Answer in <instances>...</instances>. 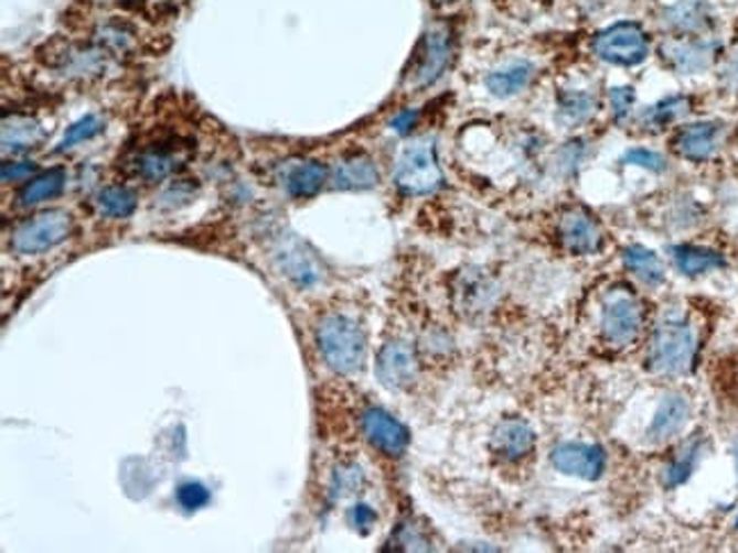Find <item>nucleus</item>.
Instances as JSON below:
<instances>
[{"instance_id":"nucleus-17","label":"nucleus","mask_w":738,"mask_h":553,"mask_svg":"<svg viewBox=\"0 0 738 553\" xmlns=\"http://www.w3.org/2000/svg\"><path fill=\"white\" fill-rule=\"evenodd\" d=\"M688 413H691L688 402L682 398V394H677V392L666 394L662 404H659L654 418H652V424L648 429V438L652 443L671 441L688 422Z\"/></svg>"},{"instance_id":"nucleus-23","label":"nucleus","mask_w":738,"mask_h":553,"mask_svg":"<svg viewBox=\"0 0 738 553\" xmlns=\"http://www.w3.org/2000/svg\"><path fill=\"white\" fill-rule=\"evenodd\" d=\"M534 75L532 64L527 62H514L504 68H498L486 75V89L498 98H512L521 94Z\"/></svg>"},{"instance_id":"nucleus-36","label":"nucleus","mask_w":738,"mask_h":553,"mask_svg":"<svg viewBox=\"0 0 738 553\" xmlns=\"http://www.w3.org/2000/svg\"><path fill=\"white\" fill-rule=\"evenodd\" d=\"M377 516H375V510L366 503H357L353 510H351V522L355 529H360L362 533H368L371 527L375 524Z\"/></svg>"},{"instance_id":"nucleus-34","label":"nucleus","mask_w":738,"mask_h":553,"mask_svg":"<svg viewBox=\"0 0 738 553\" xmlns=\"http://www.w3.org/2000/svg\"><path fill=\"white\" fill-rule=\"evenodd\" d=\"M625 164H632V166H641L645 171H652V173H664L666 171V160L659 152H652V150H645V148H637V150H630L625 154Z\"/></svg>"},{"instance_id":"nucleus-6","label":"nucleus","mask_w":738,"mask_h":553,"mask_svg":"<svg viewBox=\"0 0 738 553\" xmlns=\"http://www.w3.org/2000/svg\"><path fill=\"white\" fill-rule=\"evenodd\" d=\"M593 48L598 57L609 64L637 66L648 57L650 42L645 30L639 23L620 21L616 25H609L596 36Z\"/></svg>"},{"instance_id":"nucleus-1","label":"nucleus","mask_w":738,"mask_h":553,"mask_svg":"<svg viewBox=\"0 0 738 553\" xmlns=\"http://www.w3.org/2000/svg\"><path fill=\"white\" fill-rule=\"evenodd\" d=\"M317 343L323 361L336 375H353L364 366L366 334L351 315L325 313L317 327Z\"/></svg>"},{"instance_id":"nucleus-3","label":"nucleus","mask_w":738,"mask_h":553,"mask_svg":"<svg viewBox=\"0 0 738 553\" xmlns=\"http://www.w3.org/2000/svg\"><path fill=\"white\" fill-rule=\"evenodd\" d=\"M695 351V336L686 321L669 318L654 329L648 364L656 375H682L688 370Z\"/></svg>"},{"instance_id":"nucleus-26","label":"nucleus","mask_w":738,"mask_h":553,"mask_svg":"<svg viewBox=\"0 0 738 553\" xmlns=\"http://www.w3.org/2000/svg\"><path fill=\"white\" fill-rule=\"evenodd\" d=\"M623 259H625L628 270L634 272L641 282H645L650 286H656V284L664 282V276H666L664 263L652 250H648L643 246H632V248L625 250Z\"/></svg>"},{"instance_id":"nucleus-2","label":"nucleus","mask_w":738,"mask_h":553,"mask_svg":"<svg viewBox=\"0 0 738 553\" xmlns=\"http://www.w3.org/2000/svg\"><path fill=\"white\" fill-rule=\"evenodd\" d=\"M394 182L405 195H430L443 186V171L432 139H418L400 152Z\"/></svg>"},{"instance_id":"nucleus-18","label":"nucleus","mask_w":738,"mask_h":553,"mask_svg":"<svg viewBox=\"0 0 738 553\" xmlns=\"http://www.w3.org/2000/svg\"><path fill=\"white\" fill-rule=\"evenodd\" d=\"M379 171L364 152L347 154L334 169V188L339 191H366L377 186Z\"/></svg>"},{"instance_id":"nucleus-19","label":"nucleus","mask_w":738,"mask_h":553,"mask_svg":"<svg viewBox=\"0 0 738 553\" xmlns=\"http://www.w3.org/2000/svg\"><path fill=\"white\" fill-rule=\"evenodd\" d=\"M44 137H46V132L34 116L12 113V116L3 118V154L6 156L39 148V143L44 141Z\"/></svg>"},{"instance_id":"nucleus-31","label":"nucleus","mask_w":738,"mask_h":553,"mask_svg":"<svg viewBox=\"0 0 738 553\" xmlns=\"http://www.w3.org/2000/svg\"><path fill=\"white\" fill-rule=\"evenodd\" d=\"M695 458H697V445H688L666 469V486L669 488H675V486H682L688 477H691V471L695 467Z\"/></svg>"},{"instance_id":"nucleus-16","label":"nucleus","mask_w":738,"mask_h":553,"mask_svg":"<svg viewBox=\"0 0 738 553\" xmlns=\"http://www.w3.org/2000/svg\"><path fill=\"white\" fill-rule=\"evenodd\" d=\"M720 139H723L720 123H712V121L693 123L677 132V137L673 139V148L688 162H707L709 156L718 150Z\"/></svg>"},{"instance_id":"nucleus-28","label":"nucleus","mask_w":738,"mask_h":553,"mask_svg":"<svg viewBox=\"0 0 738 553\" xmlns=\"http://www.w3.org/2000/svg\"><path fill=\"white\" fill-rule=\"evenodd\" d=\"M96 205L103 216L128 218L137 209V195L126 186H105L96 195Z\"/></svg>"},{"instance_id":"nucleus-25","label":"nucleus","mask_w":738,"mask_h":553,"mask_svg":"<svg viewBox=\"0 0 738 553\" xmlns=\"http://www.w3.org/2000/svg\"><path fill=\"white\" fill-rule=\"evenodd\" d=\"M673 259L677 263V268L688 274H705L709 270L723 268L725 265V257L720 252L707 250V248H697V246H677L673 248Z\"/></svg>"},{"instance_id":"nucleus-27","label":"nucleus","mask_w":738,"mask_h":553,"mask_svg":"<svg viewBox=\"0 0 738 553\" xmlns=\"http://www.w3.org/2000/svg\"><path fill=\"white\" fill-rule=\"evenodd\" d=\"M559 121L566 126L587 123L596 111V98L587 91H561L557 98Z\"/></svg>"},{"instance_id":"nucleus-39","label":"nucleus","mask_w":738,"mask_h":553,"mask_svg":"<svg viewBox=\"0 0 738 553\" xmlns=\"http://www.w3.org/2000/svg\"><path fill=\"white\" fill-rule=\"evenodd\" d=\"M725 83L738 91V53L725 66Z\"/></svg>"},{"instance_id":"nucleus-24","label":"nucleus","mask_w":738,"mask_h":553,"mask_svg":"<svg viewBox=\"0 0 738 553\" xmlns=\"http://www.w3.org/2000/svg\"><path fill=\"white\" fill-rule=\"evenodd\" d=\"M66 184V173L62 169H51L42 175L32 177L19 193V205L21 207H32L39 203H46L57 197L64 191Z\"/></svg>"},{"instance_id":"nucleus-15","label":"nucleus","mask_w":738,"mask_h":553,"mask_svg":"<svg viewBox=\"0 0 738 553\" xmlns=\"http://www.w3.org/2000/svg\"><path fill=\"white\" fill-rule=\"evenodd\" d=\"M534 449V431L525 420H502L491 433V452L504 463H518Z\"/></svg>"},{"instance_id":"nucleus-13","label":"nucleus","mask_w":738,"mask_h":553,"mask_svg":"<svg viewBox=\"0 0 738 553\" xmlns=\"http://www.w3.org/2000/svg\"><path fill=\"white\" fill-rule=\"evenodd\" d=\"M662 55L669 62V66H673L677 73L693 75L707 71L714 64L718 55V44L695 36L669 39V42L662 44Z\"/></svg>"},{"instance_id":"nucleus-9","label":"nucleus","mask_w":738,"mask_h":553,"mask_svg":"<svg viewBox=\"0 0 738 553\" xmlns=\"http://www.w3.org/2000/svg\"><path fill=\"white\" fill-rule=\"evenodd\" d=\"M377 379L388 390H407L418 377L416 351L405 340H388L379 354L375 366Z\"/></svg>"},{"instance_id":"nucleus-8","label":"nucleus","mask_w":738,"mask_h":553,"mask_svg":"<svg viewBox=\"0 0 738 553\" xmlns=\"http://www.w3.org/2000/svg\"><path fill=\"white\" fill-rule=\"evenodd\" d=\"M191 156V145L182 139L150 143L135 156V173L143 182H162L173 175Z\"/></svg>"},{"instance_id":"nucleus-7","label":"nucleus","mask_w":738,"mask_h":553,"mask_svg":"<svg viewBox=\"0 0 738 553\" xmlns=\"http://www.w3.org/2000/svg\"><path fill=\"white\" fill-rule=\"evenodd\" d=\"M643 327V306L628 291H611L602 304V336L613 347L630 345Z\"/></svg>"},{"instance_id":"nucleus-37","label":"nucleus","mask_w":738,"mask_h":553,"mask_svg":"<svg viewBox=\"0 0 738 553\" xmlns=\"http://www.w3.org/2000/svg\"><path fill=\"white\" fill-rule=\"evenodd\" d=\"M34 164H3V182L10 184V182H21L25 177H30L34 173Z\"/></svg>"},{"instance_id":"nucleus-20","label":"nucleus","mask_w":738,"mask_h":553,"mask_svg":"<svg viewBox=\"0 0 738 553\" xmlns=\"http://www.w3.org/2000/svg\"><path fill=\"white\" fill-rule=\"evenodd\" d=\"M328 180V169L321 162H298L287 169L285 173V188L291 197H298V200H307V197H314Z\"/></svg>"},{"instance_id":"nucleus-10","label":"nucleus","mask_w":738,"mask_h":553,"mask_svg":"<svg viewBox=\"0 0 738 553\" xmlns=\"http://www.w3.org/2000/svg\"><path fill=\"white\" fill-rule=\"evenodd\" d=\"M454 306L466 318H480L493 308L498 300V286L482 270H466L454 282Z\"/></svg>"},{"instance_id":"nucleus-38","label":"nucleus","mask_w":738,"mask_h":553,"mask_svg":"<svg viewBox=\"0 0 738 553\" xmlns=\"http://www.w3.org/2000/svg\"><path fill=\"white\" fill-rule=\"evenodd\" d=\"M394 130L398 132V134H409L411 132V128L416 126V111H411V109H405V111H400L396 118H394Z\"/></svg>"},{"instance_id":"nucleus-21","label":"nucleus","mask_w":738,"mask_h":553,"mask_svg":"<svg viewBox=\"0 0 738 553\" xmlns=\"http://www.w3.org/2000/svg\"><path fill=\"white\" fill-rule=\"evenodd\" d=\"M666 23L682 34H703L712 28V14L703 0H680L664 14Z\"/></svg>"},{"instance_id":"nucleus-35","label":"nucleus","mask_w":738,"mask_h":553,"mask_svg":"<svg viewBox=\"0 0 738 553\" xmlns=\"http://www.w3.org/2000/svg\"><path fill=\"white\" fill-rule=\"evenodd\" d=\"M611 100V109L616 118H625L630 113V109L634 107V89L630 87H613L609 94Z\"/></svg>"},{"instance_id":"nucleus-32","label":"nucleus","mask_w":738,"mask_h":553,"mask_svg":"<svg viewBox=\"0 0 738 553\" xmlns=\"http://www.w3.org/2000/svg\"><path fill=\"white\" fill-rule=\"evenodd\" d=\"M175 497H178V503L184 510H189V512L205 508L210 503V499H212L207 486H203L201 481H184V484H180Z\"/></svg>"},{"instance_id":"nucleus-11","label":"nucleus","mask_w":738,"mask_h":553,"mask_svg":"<svg viewBox=\"0 0 738 553\" xmlns=\"http://www.w3.org/2000/svg\"><path fill=\"white\" fill-rule=\"evenodd\" d=\"M362 429L368 443L384 456L398 458L409 447V431L386 411L371 406L362 415Z\"/></svg>"},{"instance_id":"nucleus-14","label":"nucleus","mask_w":738,"mask_h":553,"mask_svg":"<svg viewBox=\"0 0 738 553\" xmlns=\"http://www.w3.org/2000/svg\"><path fill=\"white\" fill-rule=\"evenodd\" d=\"M561 243L573 254H593L602 246V229L585 209H568L559 220Z\"/></svg>"},{"instance_id":"nucleus-5","label":"nucleus","mask_w":738,"mask_h":553,"mask_svg":"<svg viewBox=\"0 0 738 553\" xmlns=\"http://www.w3.org/2000/svg\"><path fill=\"white\" fill-rule=\"evenodd\" d=\"M452 57V36L446 25H432L420 39L416 57L407 73V80L414 89L435 85Z\"/></svg>"},{"instance_id":"nucleus-29","label":"nucleus","mask_w":738,"mask_h":553,"mask_svg":"<svg viewBox=\"0 0 738 553\" xmlns=\"http://www.w3.org/2000/svg\"><path fill=\"white\" fill-rule=\"evenodd\" d=\"M688 111H691V100L686 96H671V98H664L662 102H656L654 107H650L643 121L645 126L654 130H664L673 126L675 121H680V118L686 116Z\"/></svg>"},{"instance_id":"nucleus-4","label":"nucleus","mask_w":738,"mask_h":553,"mask_svg":"<svg viewBox=\"0 0 738 553\" xmlns=\"http://www.w3.org/2000/svg\"><path fill=\"white\" fill-rule=\"evenodd\" d=\"M73 231V216L64 209H49L23 220L12 234V250L17 254L49 252L64 243Z\"/></svg>"},{"instance_id":"nucleus-22","label":"nucleus","mask_w":738,"mask_h":553,"mask_svg":"<svg viewBox=\"0 0 738 553\" xmlns=\"http://www.w3.org/2000/svg\"><path fill=\"white\" fill-rule=\"evenodd\" d=\"M276 257L280 261V268L287 272V276H291V280L298 282L300 286H309L319 280V265L314 257L307 254L298 241H291V243L282 241Z\"/></svg>"},{"instance_id":"nucleus-12","label":"nucleus","mask_w":738,"mask_h":553,"mask_svg":"<svg viewBox=\"0 0 738 553\" xmlns=\"http://www.w3.org/2000/svg\"><path fill=\"white\" fill-rule=\"evenodd\" d=\"M553 465L557 471L585 481H598L607 467L602 447L587 443H564L553 449Z\"/></svg>"},{"instance_id":"nucleus-40","label":"nucleus","mask_w":738,"mask_h":553,"mask_svg":"<svg viewBox=\"0 0 738 553\" xmlns=\"http://www.w3.org/2000/svg\"><path fill=\"white\" fill-rule=\"evenodd\" d=\"M432 3H437V6H450V3H457V0H432Z\"/></svg>"},{"instance_id":"nucleus-33","label":"nucleus","mask_w":738,"mask_h":553,"mask_svg":"<svg viewBox=\"0 0 738 553\" xmlns=\"http://www.w3.org/2000/svg\"><path fill=\"white\" fill-rule=\"evenodd\" d=\"M364 486V471L357 465H341L334 474V492L339 497L355 495Z\"/></svg>"},{"instance_id":"nucleus-30","label":"nucleus","mask_w":738,"mask_h":553,"mask_svg":"<svg viewBox=\"0 0 738 553\" xmlns=\"http://www.w3.org/2000/svg\"><path fill=\"white\" fill-rule=\"evenodd\" d=\"M103 130H105L103 118L96 116V113H87V116L81 118V121H75V123L66 130L62 143H60V148H57V152L71 150V148H75L77 143H85V141L98 137Z\"/></svg>"}]
</instances>
